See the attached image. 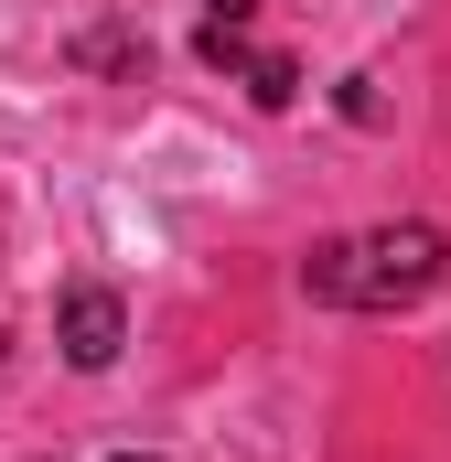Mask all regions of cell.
<instances>
[{"instance_id": "obj_1", "label": "cell", "mask_w": 451, "mask_h": 462, "mask_svg": "<svg viewBox=\"0 0 451 462\" xmlns=\"http://www.w3.org/2000/svg\"><path fill=\"white\" fill-rule=\"evenodd\" d=\"M451 280V236L441 226H365V236H334L301 258V291L334 301V312H419L430 291Z\"/></svg>"}, {"instance_id": "obj_2", "label": "cell", "mask_w": 451, "mask_h": 462, "mask_svg": "<svg viewBox=\"0 0 451 462\" xmlns=\"http://www.w3.org/2000/svg\"><path fill=\"white\" fill-rule=\"evenodd\" d=\"M54 345H65V365L76 376H108L118 365V345H129V312H118V291H65V312H54Z\"/></svg>"}, {"instance_id": "obj_3", "label": "cell", "mask_w": 451, "mask_h": 462, "mask_svg": "<svg viewBox=\"0 0 451 462\" xmlns=\"http://www.w3.org/2000/svg\"><path fill=\"white\" fill-rule=\"evenodd\" d=\"M194 54H205L216 76H236V65L258 54V0H205V22H194Z\"/></svg>"}, {"instance_id": "obj_4", "label": "cell", "mask_w": 451, "mask_h": 462, "mask_svg": "<svg viewBox=\"0 0 451 462\" xmlns=\"http://www.w3.org/2000/svg\"><path fill=\"white\" fill-rule=\"evenodd\" d=\"M236 87H247L258 108H290V97H301V65H290V54H247V65H236Z\"/></svg>"}, {"instance_id": "obj_5", "label": "cell", "mask_w": 451, "mask_h": 462, "mask_svg": "<svg viewBox=\"0 0 451 462\" xmlns=\"http://www.w3.org/2000/svg\"><path fill=\"white\" fill-rule=\"evenodd\" d=\"M76 54H87V65H140V54H151V43H129V32H87V43H76Z\"/></svg>"}, {"instance_id": "obj_6", "label": "cell", "mask_w": 451, "mask_h": 462, "mask_svg": "<svg viewBox=\"0 0 451 462\" xmlns=\"http://www.w3.org/2000/svg\"><path fill=\"white\" fill-rule=\"evenodd\" d=\"M118 462H151V452H118Z\"/></svg>"}]
</instances>
